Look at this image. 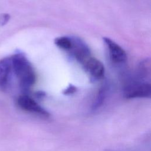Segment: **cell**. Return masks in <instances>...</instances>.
<instances>
[{
	"label": "cell",
	"mask_w": 151,
	"mask_h": 151,
	"mask_svg": "<svg viewBox=\"0 0 151 151\" xmlns=\"http://www.w3.org/2000/svg\"><path fill=\"white\" fill-rule=\"evenodd\" d=\"M13 73L18 80L19 86L22 91H28L36 81V74L34 68L21 52H17L11 57Z\"/></svg>",
	"instance_id": "obj_1"
},
{
	"label": "cell",
	"mask_w": 151,
	"mask_h": 151,
	"mask_svg": "<svg viewBox=\"0 0 151 151\" xmlns=\"http://www.w3.org/2000/svg\"><path fill=\"white\" fill-rule=\"evenodd\" d=\"M123 94L124 97L129 99L149 97L151 94V86L149 82L131 78L126 83Z\"/></svg>",
	"instance_id": "obj_2"
},
{
	"label": "cell",
	"mask_w": 151,
	"mask_h": 151,
	"mask_svg": "<svg viewBox=\"0 0 151 151\" xmlns=\"http://www.w3.org/2000/svg\"><path fill=\"white\" fill-rule=\"evenodd\" d=\"M71 47L68 51L82 65L90 57L91 51L88 45L80 38L71 37Z\"/></svg>",
	"instance_id": "obj_3"
},
{
	"label": "cell",
	"mask_w": 151,
	"mask_h": 151,
	"mask_svg": "<svg viewBox=\"0 0 151 151\" xmlns=\"http://www.w3.org/2000/svg\"><path fill=\"white\" fill-rule=\"evenodd\" d=\"M17 104L21 109L25 111L38 114L45 117H48L50 116L47 110L27 94L19 96L17 99Z\"/></svg>",
	"instance_id": "obj_4"
},
{
	"label": "cell",
	"mask_w": 151,
	"mask_h": 151,
	"mask_svg": "<svg viewBox=\"0 0 151 151\" xmlns=\"http://www.w3.org/2000/svg\"><path fill=\"white\" fill-rule=\"evenodd\" d=\"M13 73L11 57L0 60V90L6 91L9 87Z\"/></svg>",
	"instance_id": "obj_5"
},
{
	"label": "cell",
	"mask_w": 151,
	"mask_h": 151,
	"mask_svg": "<svg viewBox=\"0 0 151 151\" xmlns=\"http://www.w3.org/2000/svg\"><path fill=\"white\" fill-rule=\"evenodd\" d=\"M103 41L108 49L111 61L115 64H124L127 60V54L125 51L109 38L104 37Z\"/></svg>",
	"instance_id": "obj_6"
},
{
	"label": "cell",
	"mask_w": 151,
	"mask_h": 151,
	"mask_svg": "<svg viewBox=\"0 0 151 151\" xmlns=\"http://www.w3.org/2000/svg\"><path fill=\"white\" fill-rule=\"evenodd\" d=\"M82 66L94 80H99L104 76V67L103 63L93 56L90 57Z\"/></svg>",
	"instance_id": "obj_7"
},
{
	"label": "cell",
	"mask_w": 151,
	"mask_h": 151,
	"mask_svg": "<svg viewBox=\"0 0 151 151\" xmlns=\"http://www.w3.org/2000/svg\"><path fill=\"white\" fill-rule=\"evenodd\" d=\"M150 61L146 58L142 61L136 70L135 79L142 81H147V78H150Z\"/></svg>",
	"instance_id": "obj_8"
},
{
	"label": "cell",
	"mask_w": 151,
	"mask_h": 151,
	"mask_svg": "<svg viewBox=\"0 0 151 151\" xmlns=\"http://www.w3.org/2000/svg\"><path fill=\"white\" fill-rule=\"evenodd\" d=\"M108 90H109V86L107 83H105L100 87L97 93V95L96 96V100L94 103L93 104L92 109L93 110H96L103 104V103L107 96Z\"/></svg>",
	"instance_id": "obj_9"
},
{
	"label": "cell",
	"mask_w": 151,
	"mask_h": 151,
	"mask_svg": "<svg viewBox=\"0 0 151 151\" xmlns=\"http://www.w3.org/2000/svg\"><path fill=\"white\" fill-rule=\"evenodd\" d=\"M55 44L60 49L64 51H69L71 47V37H60L55 39Z\"/></svg>",
	"instance_id": "obj_10"
},
{
	"label": "cell",
	"mask_w": 151,
	"mask_h": 151,
	"mask_svg": "<svg viewBox=\"0 0 151 151\" xmlns=\"http://www.w3.org/2000/svg\"><path fill=\"white\" fill-rule=\"evenodd\" d=\"M10 15L8 14H2L0 15V25H5L9 20Z\"/></svg>",
	"instance_id": "obj_11"
},
{
	"label": "cell",
	"mask_w": 151,
	"mask_h": 151,
	"mask_svg": "<svg viewBox=\"0 0 151 151\" xmlns=\"http://www.w3.org/2000/svg\"><path fill=\"white\" fill-rule=\"evenodd\" d=\"M77 89L75 86L72 84H70L64 91L63 94L65 95H70L74 93L76 91Z\"/></svg>",
	"instance_id": "obj_12"
}]
</instances>
